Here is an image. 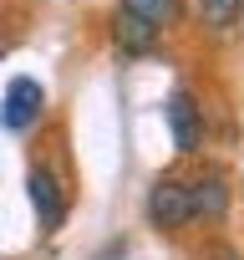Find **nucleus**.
Returning a JSON list of instances; mask_svg holds the SVG:
<instances>
[{"label": "nucleus", "mask_w": 244, "mask_h": 260, "mask_svg": "<svg viewBox=\"0 0 244 260\" xmlns=\"http://www.w3.org/2000/svg\"><path fill=\"white\" fill-rule=\"evenodd\" d=\"M26 189H31V209H36L41 230H46V235H51V230H61V224H66V189H61L56 169L36 164V169L26 174Z\"/></svg>", "instance_id": "4"}, {"label": "nucleus", "mask_w": 244, "mask_h": 260, "mask_svg": "<svg viewBox=\"0 0 244 260\" xmlns=\"http://www.w3.org/2000/svg\"><path fill=\"white\" fill-rule=\"evenodd\" d=\"M163 117H168V133H173V148H178L183 158L204 148V107L193 102V92H188V87H178V92L168 97Z\"/></svg>", "instance_id": "3"}, {"label": "nucleus", "mask_w": 244, "mask_h": 260, "mask_svg": "<svg viewBox=\"0 0 244 260\" xmlns=\"http://www.w3.org/2000/svg\"><path fill=\"white\" fill-rule=\"evenodd\" d=\"M148 224L153 230H183L193 214H188V184L178 179V174H163V179H153V189H148Z\"/></svg>", "instance_id": "2"}, {"label": "nucleus", "mask_w": 244, "mask_h": 260, "mask_svg": "<svg viewBox=\"0 0 244 260\" xmlns=\"http://www.w3.org/2000/svg\"><path fill=\"white\" fill-rule=\"evenodd\" d=\"M46 112V87L36 77H11L6 97H0V127L6 133H26V127H36Z\"/></svg>", "instance_id": "1"}, {"label": "nucleus", "mask_w": 244, "mask_h": 260, "mask_svg": "<svg viewBox=\"0 0 244 260\" xmlns=\"http://www.w3.org/2000/svg\"><path fill=\"white\" fill-rule=\"evenodd\" d=\"M117 11L122 16H138L153 31H168V26L183 21V0H117Z\"/></svg>", "instance_id": "6"}, {"label": "nucleus", "mask_w": 244, "mask_h": 260, "mask_svg": "<svg viewBox=\"0 0 244 260\" xmlns=\"http://www.w3.org/2000/svg\"><path fill=\"white\" fill-rule=\"evenodd\" d=\"M112 41L122 46V56H148L153 46H158V31L153 26H143L138 16H112Z\"/></svg>", "instance_id": "7"}, {"label": "nucleus", "mask_w": 244, "mask_h": 260, "mask_svg": "<svg viewBox=\"0 0 244 260\" xmlns=\"http://www.w3.org/2000/svg\"><path fill=\"white\" fill-rule=\"evenodd\" d=\"M188 214L193 219H209V224H219L229 214V179L219 169H209V174H198L188 184Z\"/></svg>", "instance_id": "5"}, {"label": "nucleus", "mask_w": 244, "mask_h": 260, "mask_svg": "<svg viewBox=\"0 0 244 260\" xmlns=\"http://www.w3.org/2000/svg\"><path fill=\"white\" fill-rule=\"evenodd\" d=\"M11 51V31H6V21H0V56Z\"/></svg>", "instance_id": "9"}, {"label": "nucleus", "mask_w": 244, "mask_h": 260, "mask_svg": "<svg viewBox=\"0 0 244 260\" xmlns=\"http://www.w3.org/2000/svg\"><path fill=\"white\" fill-rule=\"evenodd\" d=\"M239 11H244V0H198V16L209 31H229L239 21Z\"/></svg>", "instance_id": "8"}]
</instances>
